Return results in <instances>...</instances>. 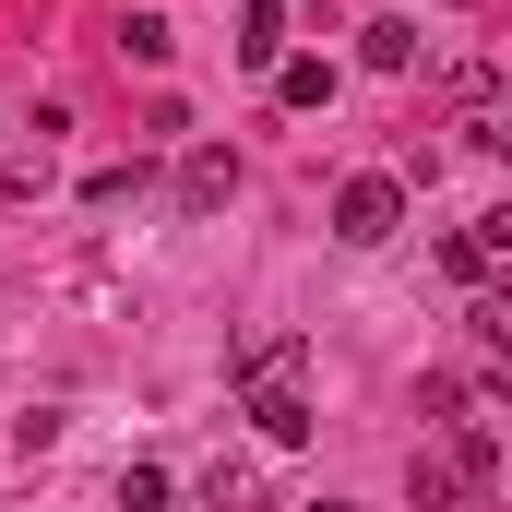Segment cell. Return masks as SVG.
I'll return each instance as SVG.
<instances>
[{"label": "cell", "instance_id": "cell-1", "mask_svg": "<svg viewBox=\"0 0 512 512\" xmlns=\"http://www.w3.org/2000/svg\"><path fill=\"white\" fill-rule=\"evenodd\" d=\"M310 346L298 334H251L239 346V393H251V417H262V441H310Z\"/></svg>", "mask_w": 512, "mask_h": 512}, {"label": "cell", "instance_id": "cell-2", "mask_svg": "<svg viewBox=\"0 0 512 512\" xmlns=\"http://www.w3.org/2000/svg\"><path fill=\"white\" fill-rule=\"evenodd\" d=\"M393 227H405V179H393V167H370V179L334 191V239H346V251H382Z\"/></svg>", "mask_w": 512, "mask_h": 512}, {"label": "cell", "instance_id": "cell-3", "mask_svg": "<svg viewBox=\"0 0 512 512\" xmlns=\"http://www.w3.org/2000/svg\"><path fill=\"white\" fill-rule=\"evenodd\" d=\"M227 191H239V155H227V143H191V155H179V215H215Z\"/></svg>", "mask_w": 512, "mask_h": 512}, {"label": "cell", "instance_id": "cell-4", "mask_svg": "<svg viewBox=\"0 0 512 512\" xmlns=\"http://www.w3.org/2000/svg\"><path fill=\"white\" fill-rule=\"evenodd\" d=\"M239 60H251V72L286 60V0H251V12H239Z\"/></svg>", "mask_w": 512, "mask_h": 512}, {"label": "cell", "instance_id": "cell-5", "mask_svg": "<svg viewBox=\"0 0 512 512\" xmlns=\"http://www.w3.org/2000/svg\"><path fill=\"white\" fill-rule=\"evenodd\" d=\"M405 489H417V512H453V501H477L453 453H417V477H405Z\"/></svg>", "mask_w": 512, "mask_h": 512}, {"label": "cell", "instance_id": "cell-6", "mask_svg": "<svg viewBox=\"0 0 512 512\" xmlns=\"http://www.w3.org/2000/svg\"><path fill=\"white\" fill-rule=\"evenodd\" d=\"M358 60H370V72H405V60H417V24H405V12H370Z\"/></svg>", "mask_w": 512, "mask_h": 512}, {"label": "cell", "instance_id": "cell-7", "mask_svg": "<svg viewBox=\"0 0 512 512\" xmlns=\"http://www.w3.org/2000/svg\"><path fill=\"white\" fill-rule=\"evenodd\" d=\"M203 512H262V465H203Z\"/></svg>", "mask_w": 512, "mask_h": 512}, {"label": "cell", "instance_id": "cell-8", "mask_svg": "<svg viewBox=\"0 0 512 512\" xmlns=\"http://www.w3.org/2000/svg\"><path fill=\"white\" fill-rule=\"evenodd\" d=\"M274 96H286V108H322V96H334V60H274Z\"/></svg>", "mask_w": 512, "mask_h": 512}, {"label": "cell", "instance_id": "cell-9", "mask_svg": "<svg viewBox=\"0 0 512 512\" xmlns=\"http://www.w3.org/2000/svg\"><path fill=\"white\" fill-rule=\"evenodd\" d=\"M120 60H131V72L167 60V12H120Z\"/></svg>", "mask_w": 512, "mask_h": 512}, {"label": "cell", "instance_id": "cell-10", "mask_svg": "<svg viewBox=\"0 0 512 512\" xmlns=\"http://www.w3.org/2000/svg\"><path fill=\"white\" fill-rule=\"evenodd\" d=\"M441 262H453V274H465V286H489V262H501V251H489V239H477V227H465V239H441Z\"/></svg>", "mask_w": 512, "mask_h": 512}, {"label": "cell", "instance_id": "cell-11", "mask_svg": "<svg viewBox=\"0 0 512 512\" xmlns=\"http://www.w3.org/2000/svg\"><path fill=\"white\" fill-rule=\"evenodd\" d=\"M120 512H167V477H155V465H131V477H120Z\"/></svg>", "mask_w": 512, "mask_h": 512}, {"label": "cell", "instance_id": "cell-12", "mask_svg": "<svg viewBox=\"0 0 512 512\" xmlns=\"http://www.w3.org/2000/svg\"><path fill=\"white\" fill-rule=\"evenodd\" d=\"M322 512H346V501H322Z\"/></svg>", "mask_w": 512, "mask_h": 512}, {"label": "cell", "instance_id": "cell-13", "mask_svg": "<svg viewBox=\"0 0 512 512\" xmlns=\"http://www.w3.org/2000/svg\"><path fill=\"white\" fill-rule=\"evenodd\" d=\"M382 12H393V0H382Z\"/></svg>", "mask_w": 512, "mask_h": 512}]
</instances>
